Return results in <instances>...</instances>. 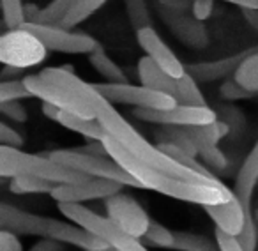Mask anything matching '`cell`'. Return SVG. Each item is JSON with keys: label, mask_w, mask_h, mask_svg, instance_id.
I'll list each match as a JSON object with an SVG mask.
<instances>
[{"label": "cell", "mask_w": 258, "mask_h": 251, "mask_svg": "<svg viewBox=\"0 0 258 251\" xmlns=\"http://www.w3.org/2000/svg\"><path fill=\"white\" fill-rule=\"evenodd\" d=\"M110 159H113L124 172L133 177L142 190L158 191L165 197L175 198L180 202H189L197 205H219L228 204L233 198V191L225 182H189V180L175 179V177L165 175L156 172L154 168L147 166L137 159L129 151H125L118 142L106 137L103 140Z\"/></svg>", "instance_id": "1"}, {"label": "cell", "mask_w": 258, "mask_h": 251, "mask_svg": "<svg viewBox=\"0 0 258 251\" xmlns=\"http://www.w3.org/2000/svg\"><path fill=\"white\" fill-rule=\"evenodd\" d=\"M90 103H92L94 113H96V120L103 126L108 137L118 142L125 151H129L135 158L154 168L156 172L175 177V179L189 180V182H221L219 179H211V177L202 175V173L180 165L168 154H165L158 145H152L149 140H145L133 126L115 110L113 104L108 103L97 90L94 92Z\"/></svg>", "instance_id": "2"}, {"label": "cell", "mask_w": 258, "mask_h": 251, "mask_svg": "<svg viewBox=\"0 0 258 251\" xmlns=\"http://www.w3.org/2000/svg\"><path fill=\"white\" fill-rule=\"evenodd\" d=\"M0 230H8L16 235H37L41 239H53L62 244L82 247V251L108 249L106 244L75 223L22 211L11 204L0 205Z\"/></svg>", "instance_id": "3"}, {"label": "cell", "mask_w": 258, "mask_h": 251, "mask_svg": "<svg viewBox=\"0 0 258 251\" xmlns=\"http://www.w3.org/2000/svg\"><path fill=\"white\" fill-rule=\"evenodd\" d=\"M20 175L39 177L53 184H82L90 177L55 163L46 154H29L22 149L0 147V177L15 179Z\"/></svg>", "instance_id": "4"}, {"label": "cell", "mask_w": 258, "mask_h": 251, "mask_svg": "<svg viewBox=\"0 0 258 251\" xmlns=\"http://www.w3.org/2000/svg\"><path fill=\"white\" fill-rule=\"evenodd\" d=\"M58 211L66 219L82 226L113 251H149L144 242L122 232L108 216H101L82 204H58Z\"/></svg>", "instance_id": "5"}, {"label": "cell", "mask_w": 258, "mask_h": 251, "mask_svg": "<svg viewBox=\"0 0 258 251\" xmlns=\"http://www.w3.org/2000/svg\"><path fill=\"white\" fill-rule=\"evenodd\" d=\"M46 156L50 159H53L55 163H58V165L83 173V175L90 177V179H108L117 184H122V186L142 190L140 184L110 158L89 156V154H83V152L75 151V149H58V151L48 152Z\"/></svg>", "instance_id": "6"}, {"label": "cell", "mask_w": 258, "mask_h": 251, "mask_svg": "<svg viewBox=\"0 0 258 251\" xmlns=\"http://www.w3.org/2000/svg\"><path fill=\"white\" fill-rule=\"evenodd\" d=\"M48 48L23 27L8 30L0 37V62L11 68L27 69L46 58Z\"/></svg>", "instance_id": "7"}, {"label": "cell", "mask_w": 258, "mask_h": 251, "mask_svg": "<svg viewBox=\"0 0 258 251\" xmlns=\"http://www.w3.org/2000/svg\"><path fill=\"white\" fill-rule=\"evenodd\" d=\"M23 82H25L27 89L30 90L32 97H37V99H41L43 103L53 104V106L60 108L62 111H68V113L78 115V117L96 120V113H94L92 104L87 99H83L80 94L68 89V87L50 82V80L43 78L41 75L25 76Z\"/></svg>", "instance_id": "8"}, {"label": "cell", "mask_w": 258, "mask_h": 251, "mask_svg": "<svg viewBox=\"0 0 258 251\" xmlns=\"http://www.w3.org/2000/svg\"><path fill=\"white\" fill-rule=\"evenodd\" d=\"M94 89L111 104H131L144 110H170L177 106V101L172 96L156 92L144 85L133 83H92Z\"/></svg>", "instance_id": "9"}, {"label": "cell", "mask_w": 258, "mask_h": 251, "mask_svg": "<svg viewBox=\"0 0 258 251\" xmlns=\"http://www.w3.org/2000/svg\"><path fill=\"white\" fill-rule=\"evenodd\" d=\"M25 30L37 37L48 51H58V53H94L101 46L92 36L83 32H73V30L62 29V27L53 25H39V23H25L22 25Z\"/></svg>", "instance_id": "10"}, {"label": "cell", "mask_w": 258, "mask_h": 251, "mask_svg": "<svg viewBox=\"0 0 258 251\" xmlns=\"http://www.w3.org/2000/svg\"><path fill=\"white\" fill-rule=\"evenodd\" d=\"M106 214L122 232L135 239L142 240L151 226L152 219L149 218L147 211L140 205V202L135 200L131 195L117 193L113 197L104 200Z\"/></svg>", "instance_id": "11"}, {"label": "cell", "mask_w": 258, "mask_h": 251, "mask_svg": "<svg viewBox=\"0 0 258 251\" xmlns=\"http://www.w3.org/2000/svg\"><path fill=\"white\" fill-rule=\"evenodd\" d=\"M133 115L140 120L163 126V128H193V126H205L218 120V113L212 108L184 106V104H177L170 110L135 108Z\"/></svg>", "instance_id": "12"}, {"label": "cell", "mask_w": 258, "mask_h": 251, "mask_svg": "<svg viewBox=\"0 0 258 251\" xmlns=\"http://www.w3.org/2000/svg\"><path fill=\"white\" fill-rule=\"evenodd\" d=\"M156 11L161 22L170 29V32L182 44L195 50H204L209 46V32L204 22H198L193 15L182 11H172L156 4Z\"/></svg>", "instance_id": "13"}, {"label": "cell", "mask_w": 258, "mask_h": 251, "mask_svg": "<svg viewBox=\"0 0 258 251\" xmlns=\"http://www.w3.org/2000/svg\"><path fill=\"white\" fill-rule=\"evenodd\" d=\"M122 184L108 179H89L82 184H58L50 195L57 204H85L92 200H106L120 193Z\"/></svg>", "instance_id": "14"}, {"label": "cell", "mask_w": 258, "mask_h": 251, "mask_svg": "<svg viewBox=\"0 0 258 251\" xmlns=\"http://www.w3.org/2000/svg\"><path fill=\"white\" fill-rule=\"evenodd\" d=\"M137 41L142 50L145 51V57H149L154 64H158L172 78L179 80L186 75V66L177 58V55L170 50V46L161 39V36L154 29L138 30Z\"/></svg>", "instance_id": "15"}, {"label": "cell", "mask_w": 258, "mask_h": 251, "mask_svg": "<svg viewBox=\"0 0 258 251\" xmlns=\"http://www.w3.org/2000/svg\"><path fill=\"white\" fill-rule=\"evenodd\" d=\"M254 53H258V44H254V46H251V48H246V50H242L240 53L218 58V60L187 64L186 71L189 73L197 82H204V83L216 82V80L226 78L228 75H235L237 69L242 66V62Z\"/></svg>", "instance_id": "16"}, {"label": "cell", "mask_w": 258, "mask_h": 251, "mask_svg": "<svg viewBox=\"0 0 258 251\" xmlns=\"http://www.w3.org/2000/svg\"><path fill=\"white\" fill-rule=\"evenodd\" d=\"M258 184V140L246 156L244 163L240 165L239 172H237L235 182H233V197L240 202L247 214V221L251 226H256V219H254L253 209H251V198L254 195V187Z\"/></svg>", "instance_id": "17"}, {"label": "cell", "mask_w": 258, "mask_h": 251, "mask_svg": "<svg viewBox=\"0 0 258 251\" xmlns=\"http://www.w3.org/2000/svg\"><path fill=\"white\" fill-rule=\"evenodd\" d=\"M138 80L144 87L156 92H163L166 96H172L175 99L177 96V80L172 78L166 71H163L158 64L151 60L149 57H140L137 64Z\"/></svg>", "instance_id": "18"}, {"label": "cell", "mask_w": 258, "mask_h": 251, "mask_svg": "<svg viewBox=\"0 0 258 251\" xmlns=\"http://www.w3.org/2000/svg\"><path fill=\"white\" fill-rule=\"evenodd\" d=\"M57 122L60 126H64L66 130L82 135V137L87 138L89 142H103L104 138L108 137L106 131L103 130V126H101L97 120L78 117V115L68 113V111H62Z\"/></svg>", "instance_id": "19"}, {"label": "cell", "mask_w": 258, "mask_h": 251, "mask_svg": "<svg viewBox=\"0 0 258 251\" xmlns=\"http://www.w3.org/2000/svg\"><path fill=\"white\" fill-rule=\"evenodd\" d=\"M89 62L94 68V71L99 73L103 78L108 80V83H127L124 71L118 68V64L113 58L108 57L106 51L103 50V46H99L94 53L89 55Z\"/></svg>", "instance_id": "20"}, {"label": "cell", "mask_w": 258, "mask_h": 251, "mask_svg": "<svg viewBox=\"0 0 258 251\" xmlns=\"http://www.w3.org/2000/svg\"><path fill=\"white\" fill-rule=\"evenodd\" d=\"M175 101L184 106H197V108H205L207 101H205L202 90L198 89V83L189 73L186 71V75L182 78L177 80V96Z\"/></svg>", "instance_id": "21"}, {"label": "cell", "mask_w": 258, "mask_h": 251, "mask_svg": "<svg viewBox=\"0 0 258 251\" xmlns=\"http://www.w3.org/2000/svg\"><path fill=\"white\" fill-rule=\"evenodd\" d=\"M80 0H51L46 8L41 9L39 16L34 23H39V25H53L60 27L64 18L76 8Z\"/></svg>", "instance_id": "22"}, {"label": "cell", "mask_w": 258, "mask_h": 251, "mask_svg": "<svg viewBox=\"0 0 258 251\" xmlns=\"http://www.w3.org/2000/svg\"><path fill=\"white\" fill-rule=\"evenodd\" d=\"M57 184L48 182L39 177H30V175H20L11 179L9 182V190L15 195H51Z\"/></svg>", "instance_id": "23"}, {"label": "cell", "mask_w": 258, "mask_h": 251, "mask_svg": "<svg viewBox=\"0 0 258 251\" xmlns=\"http://www.w3.org/2000/svg\"><path fill=\"white\" fill-rule=\"evenodd\" d=\"M173 249L179 251H219L218 244L212 242L209 237L198 235L191 232H175Z\"/></svg>", "instance_id": "24"}, {"label": "cell", "mask_w": 258, "mask_h": 251, "mask_svg": "<svg viewBox=\"0 0 258 251\" xmlns=\"http://www.w3.org/2000/svg\"><path fill=\"white\" fill-rule=\"evenodd\" d=\"M125 15L135 30L152 29V16L147 0H125Z\"/></svg>", "instance_id": "25"}, {"label": "cell", "mask_w": 258, "mask_h": 251, "mask_svg": "<svg viewBox=\"0 0 258 251\" xmlns=\"http://www.w3.org/2000/svg\"><path fill=\"white\" fill-rule=\"evenodd\" d=\"M104 2H106V0H80L78 4H76V8L64 18L60 27L62 29L71 30L73 27L80 25V23L85 22L89 16H92L99 8H103Z\"/></svg>", "instance_id": "26"}, {"label": "cell", "mask_w": 258, "mask_h": 251, "mask_svg": "<svg viewBox=\"0 0 258 251\" xmlns=\"http://www.w3.org/2000/svg\"><path fill=\"white\" fill-rule=\"evenodd\" d=\"M233 78H235L246 90H249V92L258 96V53L247 57L246 60L242 62V66L237 69Z\"/></svg>", "instance_id": "27"}, {"label": "cell", "mask_w": 258, "mask_h": 251, "mask_svg": "<svg viewBox=\"0 0 258 251\" xmlns=\"http://www.w3.org/2000/svg\"><path fill=\"white\" fill-rule=\"evenodd\" d=\"M144 240L151 246L165 247V249H173L175 244V232H172L170 228H166L165 225L158 221H152L149 226L147 233H145Z\"/></svg>", "instance_id": "28"}, {"label": "cell", "mask_w": 258, "mask_h": 251, "mask_svg": "<svg viewBox=\"0 0 258 251\" xmlns=\"http://www.w3.org/2000/svg\"><path fill=\"white\" fill-rule=\"evenodd\" d=\"M23 9H25V4L22 0H2V15H4V23L9 30L25 25Z\"/></svg>", "instance_id": "29"}, {"label": "cell", "mask_w": 258, "mask_h": 251, "mask_svg": "<svg viewBox=\"0 0 258 251\" xmlns=\"http://www.w3.org/2000/svg\"><path fill=\"white\" fill-rule=\"evenodd\" d=\"M27 97H32V94L23 80H6L0 83V103H11Z\"/></svg>", "instance_id": "30"}, {"label": "cell", "mask_w": 258, "mask_h": 251, "mask_svg": "<svg viewBox=\"0 0 258 251\" xmlns=\"http://www.w3.org/2000/svg\"><path fill=\"white\" fill-rule=\"evenodd\" d=\"M219 94H221L223 99L226 101H244V99H251L256 94L246 90L235 78H226L225 82L219 87Z\"/></svg>", "instance_id": "31"}, {"label": "cell", "mask_w": 258, "mask_h": 251, "mask_svg": "<svg viewBox=\"0 0 258 251\" xmlns=\"http://www.w3.org/2000/svg\"><path fill=\"white\" fill-rule=\"evenodd\" d=\"M23 145H25V140L22 135L6 122H0V147L22 149Z\"/></svg>", "instance_id": "32"}, {"label": "cell", "mask_w": 258, "mask_h": 251, "mask_svg": "<svg viewBox=\"0 0 258 251\" xmlns=\"http://www.w3.org/2000/svg\"><path fill=\"white\" fill-rule=\"evenodd\" d=\"M0 111H2V115H4L6 118H9V120H15V122H20V124L27 122V118H29V113H27L25 106H23V104H20L18 101H11V103H0Z\"/></svg>", "instance_id": "33"}, {"label": "cell", "mask_w": 258, "mask_h": 251, "mask_svg": "<svg viewBox=\"0 0 258 251\" xmlns=\"http://www.w3.org/2000/svg\"><path fill=\"white\" fill-rule=\"evenodd\" d=\"M216 235V244H218L219 251H246L240 244L239 237H233V235H228V233L221 232V230L216 228L214 232Z\"/></svg>", "instance_id": "34"}, {"label": "cell", "mask_w": 258, "mask_h": 251, "mask_svg": "<svg viewBox=\"0 0 258 251\" xmlns=\"http://www.w3.org/2000/svg\"><path fill=\"white\" fill-rule=\"evenodd\" d=\"M214 11V0H193V8H191V15L198 20V22H205Z\"/></svg>", "instance_id": "35"}, {"label": "cell", "mask_w": 258, "mask_h": 251, "mask_svg": "<svg viewBox=\"0 0 258 251\" xmlns=\"http://www.w3.org/2000/svg\"><path fill=\"white\" fill-rule=\"evenodd\" d=\"M0 251H23L18 235L8 230H0Z\"/></svg>", "instance_id": "36"}, {"label": "cell", "mask_w": 258, "mask_h": 251, "mask_svg": "<svg viewBox=\"0 0 258 251\" xmlns=\"http://www.w3.org/2000/svg\"><path fill=\"white\" fill-rule=\"evenodd\" d=\"M156 4L163 6L166 9H172V11L187 13L193 8V0H156Z\"/></svg>", "instance_id": "37"}, {"label": "cell", "mask_w": 258, "mask_h": 251, "mask_svg": "<svg viewBox=\"0 0 258 251\" xmlns=\"http://www.w3.org/2000/svg\"><path fill=\"white\" fill-rule=\"evenodd\" d=\"M30 251H66L64 244L53 239H41L30 247Z\"/></svg>", "instance_id": "38"}, {"label": "cell", "mask_w": 258, "mask_h": 251, "mask_svg": "<svg viewBox=\"0 0 258 251\" xmlns=\"http://www.w3.org/2000/svg\"><path fill=\"white\" fill-rule=\"evenodd\" d=\"M41 9L43 8H37L36 4H25V9H23V15H25V23H34L37 20V16H39Z\"/></svg>", "instance_id": "39"}, {"label": "cell", "mask_w": 258, "mask_h": 251, "mask_svg": "<svg viewBox=\"0 0 258 251\" xmlns=\"http://www.w3.org/2000/svg\"><path fill=\"white\" fill-rule=\"evenodd\" d=\"M240 11H242L247 25H249L254 32H258V9H240Z\"/></svg>", "instance_id": "40"}, {"label": "cell", "mask_w": 258, "mask_h": 251, "mask_svg": "<svg viewBox=\"0 0 258 251\" xmlns=\"http://www.w3.org/2000/svg\"><path fill=\"white\" fill-rule=\"evenodd\" d=\"M60 113H62L60 108L53 106V104H50V103H43V115L50 118V120L57 122L58 117H60Z\"/></svg>", "instance_id": "41"}, {"label": "cell", "mask_w": 258, "mask_h": 251, "mask_svg": "<svg viewBox=\"0 0 258 251\" xmlns=\"http://www.w3.org/2000/svg\"><path fill=\"white\" fill-rule=\"evenodd\" d=\"M223 2H230L240 9H258V0H223Z\"/></svg>", "instance_id": "42"}, {"label": "cell", "mask_w": 258, "mask_h": 251, "mask_svg": "<svg viewBox=\"0 0 258 251\" xmlns=\"http://www.w3.org/2000/svg\"><path fill=\"white\" fill-rule=\"evenodd\" d=\"M23 69H18V68H11V66H4V69H2V73H0V76H2V82H6V80L9 78V76H18L22 75Z\"/></svg>", "instance_id": "43"}, {"label": "cell", "mask_w": 258, "mask_h": 251, "mask_svg": "<svg viewBox=\"0 0 258 251\" xmlns=\"http://www.w3.org/2000/svg\"><path fill=\"white\" fill-rule=\"evenodd\" d=\"M254 219H256V223H258V209L254 211Z\"/></svg>", "instance_id": "44"}, {"label": "cell", "mask_w": 258, "mask_h": 251, "mask_svg": "<svg viewBox=\"0 0 258 251\" xmlns=\"http://www.w3.org/2000/svg\"><path fill=\"white\" fill-rule=\"evenodd\" d=\"M99 251H113V249H110V247H108V249H99Z\"/></svg>", "instance_id": "45"}]
</instances>
